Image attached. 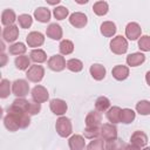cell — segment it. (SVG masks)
Segmentation results:
<instances>
[{"label":"cell","instance_id":"obj_29","mask_svg":"<svg viewBox=\"0 0 150 150\" xmlns=\"http://www.w3.org/2000/svg\"><path fill=\"white\" fill-rule=\"evenodd\" d=\"M95 108H96V110H98L101 112H105L110 108V101H109V98L105 97V96L97 97V100L95 102Z\"/></svg>","mask_w":150,"mask_h":150},{"label":"cell","instance_id":"obj_40","mask_svg":"<svg viewBox=\"0 0 150 150\" xmlns=\"http://www.w3.org/2000/svg\"><path fill=\"white\" fill-rule=\"evenodd\" d=\"M40 110H41V103L35 102V101L34 102H29L28 109H27V112L29 115H36V114L40 112Z\"/></svg>","mask_w":150,"mask_h":150},{"label":"cell","instance_id":"obj_20","mask_svg":"<svg viewBox=\"0 0 150 150\" xmlns=\"http://www.w3.org/2000/svg\"><path fill=\"white\" fill-rule=\"evenodd\" d=\"M50 16H52V13H50V11L47 7H38L34 11V18L39 22L47 23L50 20Z\"/></svg>","mask_w":150,"mask_h":150},{"label":"cell","instance_id":"obj_3","mask_svg":"<svg viewBox=\"0 0 150 150\" xmlns=\"http://www.w3.org/2000/svg\"><path fill=\"white\" fill-rule=\"evenodd\" d=\"M45 76V68L40 64H33L30 66L26 71V77L30 82H40Z\"/></svg>","mask_w":150,"mask_h":150},{"label":"cell","instance_id":"obj_42","mask_svg":"<svg viewBox=\"0 0 150 150\" xmlns=\"http://www.w3.org/2000/svg\"><path fill=\"white\" fill-rule=\"evenodd\" d=\"M46 1H47V4H49V5H52V6H55V5L60 4L61 0H46Z\"/></svg>","mask_w":150,"mask_h":150},{"label":"cell","instance_id":"obj_31","mask_svg":"<svg viewBox=\"0 0 150 150\" xmlns=\"http://www.w3.org/2000/svg\"><path fill=\"white\" fill-rule=\"evenodd\" d=\"M26 50H27V47H26L25 43H22V42H15V43L11 45L9 48H8L9 54L16 55V56H18V55H23V54L26 53Z\"/></svg>","mask_w":150,"mask_h":150},{"label":"cell","instance_id":"obj_6","mask_svg":"<svg viewBox=\"0 0 150 150\" xmlns=\"http://www.w3.org/2000/svg\"><path fill=\"white\" fill-rule=\"evenodd\" d=\"M101 137L105 142L117 139V128L114 123H104L101 125Z\"/></svg>","mask_w":150,"mask_h":150},{"label":"cell","instance_id":"obj_19","mask_svg":"<svg viewBox=\"0 0 150 150\" xmlns=\"http://www.w3.org/2000/svg\"><path fill=\"white\" fill-rule=\"evenodd\" d=\"M111 74H112L115 80L123 81L129 76V68L127 66H123V64H117V66H115L112 68Z\"/></svg>","mask_w":150,"mask_h":150},{"label":"cell","instance_id":"obj_15","mask_svg":"<svg viewBox=\"0 0 150 150\" xmlns=\"http://www.w3.org/2000/svg\"><path fill=\"white\" fill-rule=\"evenodd\" d=\"M101 122H102V115H101V111H98V110L89 111L88 115L86 116V125L87 127H100Z\"/></svg>","mask_w":150,"mask_h":150},{"label":"cell","instance_id":"obj_14","mask_svg":"<svg viewBox=\"0 0 150 150\" xmlns=\"http://www.w3.org/2000/svg\"><path fill=\"white\" fill-rule=\"evenodd\" d=\"M4 125L9 131H16L18 129H20L16 116L12 111H8V110H7V115L4 117Z\"/></svg>","mask_w":150,"mask_h":150},{"label":"cell","instance_id":"obj_16","mask_svg":"<svg viewBox=\"0 0 150 150\" xmlns=\"http://www.w3.org/2000/svg\"><path fill=\"white\" fill-rule=\"evenodd\" d=\"M89 71H90L91 77L94 80H96V81L103 80L105 77V73H107L104 66H102L101 63H94V64H91L90 68H89Z\"/></svg>","mask_w":150,"mask_h":150},{"label":"cell","instance_id":"obj_24","mask_svg":"<svg viewBox=\"0 0 150 150\" xmlns=\"http://www.w3.org/2000/svg\"><path fill=\"white\" fill-rule=\"evenodd\" d=\"M101 34L107 38H111L116 33V25L112 21H104L100 27Z\"/></svg>","mask_w":150,"mask_h":150},{"label":"cell","instance_id":"obj_11","mask_svg":"<svg viewBox=\"0 0 150 150\" xmlns=\"http://www.w3.org/2000/svg\"><path fill=\"white\" fill-rule=\"evenodd\" d=\"M26 42L28 45V47H32V48H38L40 46L43 45L45 42V36L42 33L40 32H30L27 38H26Z\"/></svg>","mask_w":150,"mask_h":150},{"label":"cell","instance_id":"obj_38","mask_svg":"<svg viewBox=\"0 0 150 150\" xmlns=\"http://www.w3.org/2000/svg\"><path fill=\"white\" fill-rule=\"evenodd\" d=\"M105 141L103 138H98L96 137L94 141H91L88 145H87V149L89 150H103L105 148Z\"/></svg>","mask_w":150,"mask_h":150},{"label":"cell","instance_id":"obj_36","mask_svg":"<svg viewBox=\"0 0 150 150\" xmlns=\"http://www.w3.org/2000/svg\"><path fill=\"white\" fill-rule=\"evenodd\" d=\"M68 14H69V11L64 6H57L53 9V15L56 20H63L68 16Z\"/></svg>","mask_w":150,"mask_h":150},{"label":"cell","instance_id":"obj_2","mask_svg":"<svg viewBox=\"0 0 150 150\" xmlns=\"http://www.w3.org/2000/svg\"><path fill=\"white\" fill-rule=\"evenodd\" d=\"M110 50L117 55L125 54L128 50V40L122 35H117L112 38L110 41Z\"/></svg>","mask_w":150,"mask_h":150},{"label":"cell","instance_id":"obj_43","mask_svg":"<svg viewBox=\"0 0 150 150\" xmlns=\"http://www.w3.org/2000/svg\"><path fill=\"white\" fill-rule=\"evenodd\" d=\"M145 81H146L148 86L150 87V70H149V71H146V74H145Z\"/></svg>","mask_w":150,"mask_h":150},{"label":"cell","instance_id":"obj_7","mask_svg":"<svg viewBox=\"0 0 150 150\" xmlns=\"http://www.w3.org/2000/svg\"><path fill=\"white\" fill-rule=\"evenodd\" d=\"M48 67L54 70V71H61L63 70L67 66V62L64 60V57L62 56V54H56V55H53L48 59Z\"/></svg>","mask_w":150,"mask_h":150},{"label":"cell","instance_id":"obj_17","mask_svg":"<svg viewBox=\"0 0 150 150\" xmlns=\"http://www.w3.org/2000/svg\"><path fill=\"white\" fill-rule=\"evenodd\" d=\"M68 145L70 150H82L87 148L84 137L81 135H73L68 141Z\"/></svg>","mask_w":150,"mask_h":150},{"label":"cell","instance_id":"obj_10","mask_svg":"<svg viewBox=\"0 0 150 150\" xmlns=\"http://www.w3.org/2000/svg\"><path fill=\"white\" fill-rule=\"evenodd\" d=\"M32 98L33 101L35 102H39V103H43L46 102L48 98H49V94H48V90L43 87V86H35L33 89H32Z\"/></svg>","mask_w":150,"mask_h":150},{"label":"cell","instance_id":"obj_13","mask_svg":"<svg viewBox=\"0 0 150 150\" xmlns=\"http://www.w3.org/2000/svg\"><path fill=\"white\" fill-rule=\"evenodd\" d=\"M19 38V27L15 25L5 26L2 30V39L6 42H14Z\"/></svg>","mask_w":150,"mask_h":150},{"label":"cell","instance_id":"obj_8","mask_svg":"<svg viewBox=\"0 0 150 150\" xmlns=\"http://www.w3.org/2000/svg\"><path fill=\"white\" fill-rule=\"evenodd\" d=\"M49 108H50L53 114H55L57 116H62L66 114L68 105H67L66 101H63L61 98H53L49 102Z\"/></svg>","mask_w":150,"mask_h":150},{"label":"cell","instance_id":"obj_4","mask_svg":"<svg viewBox=\"0 0 150 150\" xmlns=\"http://www.w3.org/2000/svg\"><path fill=\"white\" fill-rule=\"evenodd\" d=\"M12 93L16 97H25L29 93V84L26 80L19 79L12 83Z\"/></svg>","mask_w":150,"mask_h":150},{"label":"cell","instance_id":"obj_28","mask_svg":"<svg viewBox=\"0 0 150 150\" xmlns=\"http://www.w3.org/2000/svg\"><path fill=\"white\" fill-rule=\"evenodd\" d=\"M135 117H136V112L132 109H129V108L122 109V111H121V123L129 124L135 120Z\"/></svg>","mask_w":150,"mask_h":150},{"label":"cell","instance_id":"obj_35","mask_svg":"<svg viewBox=\"0 0 150 150\" xmlns=\"http://www.w3.org/2000/svg\"><path fill=\"white\" fill-rule=\"evenodd\" d=\"M83 135L86 138L94 139V138L101 136V127H87L83 131Z\"/></svg>","mask_w":150,"mask_h":150},{"label":"cell","instance_id":"obj_26","mask_svg":"<svg viewBox=\"0 0 150 150\" xmlns=\"http://www.w3.org/2000/svg\"><path fill=\"white\" fill-rule=\"evenodd\" d=\"M14 63L19 70H27L30 67V57L26 55H18L14 60Z\"/></svg>","mask_w":150,"mask_h":150},{"label":"cell","instance_id":"obj_34","mask_svg":"<svg viewBox=\"0 0 150 150\" xmlns=\"http://www.w3.org/2000/svg\"><path fill=\"white\" fill-rule=\"evenodd\" d=\"M66 66H67V69H69L70 71H74V73H79L83 69V63L79 59H69L67 61Z\"/></svg>","mask_w":150,"mask_h":150},{"label":"cell","instance_id":"obj_1","mask_svg":"<svg viewBox=\"0 0 150 150\" xmlns=\"http://www.w3.org/2000/svg\"><path fill=\"white\" fill-rule=\"evenodd\" d=\"M55 129H56V132L59 134V136H61V137H68L73 132V125H71L70 120L63 115L56 120Z\"/></svg>","mask_w":150,"mask_h":150},{"label":"cell","instance_id":"obj_32","mask_svg":"<svg viewBox=\"0 0 150 150\" xmlns=\"http://www.w3.org/2000/svg\"><path fill=\"white\" fill-rule=\"evenodd\" d=\"M11 91H12V83L9 82V80L2 79L0 82V97L1 98L8 97Z\"/></svg>","mask_w":150,"mask_h":150},{"label":"cell","instance_id":"obj_37","mask_svg":"<svg viewBox=\"0 0 150 150\" xmlns=\"http://www.w3.org/2000/svg\"><path fill=\"white\" fill-rule=\"evenodd\" d=\"M18 21H19V25L21 28H29L33 23V18L29 15V14H20L18 16Z\"/></svg>","mask_w":150,"mask_h":150},{"label":"cell","instance_id":"obj_5","mask_svg":"<svg viewBox=\"0 0 150 150\" xmlns=\"http://www.w3.org/2000/svg\"><path fill=\"white\" fill-rule=\"evenodd\" d=\"M146 143H148V136L144 131H141V130H137L135 131L131 137H130V146L132 149H142V148H145L146 146Z\"/></svg>","mask_w":150,"mask_h":150},{"label":"cell","instance_id":"obj_25","mask_svg":"<svg viewBox=\"0 0 150 150\" xmlns=\"http://www.w3.org/2000/svg\"><path fill=\"white\" fill-rule=\"evenodd\" d=\"M29 57L33 62L35 63H42L47 60V54L43 49H40V48H34L32 49L30 54H29Z\"/></svg>","mask_w":150,"mask_h":150},{"label":"cell","instance_id":"obj_18","mask_svg":"<svg viewBox=\"0 0 150 150\" xmlns=\"http://www.w3.org/2000/svg\"><path fill=\"white\" fill-rule=\"evenodd\" d=\"M46 34L52 40H61V38L63 35V32H62V28H61L60 25H57V23H50L47 27V29H46Z\"/></svg>","mask_w":150,"mask_h":150},{"label":"cell","instance_id":"obj_22","mask_svg":"<svg viewBox=\"0 0 150 150\" xmlns=\"http://www.w3.org/2000/svg\"><path fill=\"white\" fill-rule=\"evenodd\" d=\"M145 61V55L143 53H132L127 56V64L130 67H137Z\"/></svg>","mask_w":150,"mask_h":150},{"label":"cell","instance_id":"obj_21","mask_svg":"<svg viewBox=\"0 0 150 150\" xmlns=\"http://www.w3.org/2000/svg\"><path fill=\"white\" fill-rule=\"evenodd\" d=\"M121 111L122 109L117 105H114V107H110L108 110H107V118L110 123H114V124H117V123H121Z\"/></svg>","mask_w":150,"mask_h":150},{"label":"cell","instance_id":"obj_12","mask_svg":"<svg viewBox=\"0 0 150 150\" xmlns=\"http://www.w3.org/2000/svg\"><path fill=\"white\" fill-rule=\"evenodd\" d=\"M142 34V28L141 26L137 23V22H129L125 27V36L131 40V41H135L137 39H139Z\"/></svg>","mask_w":150,"mask_h":150},{"label":"cell","instance_id":"obj_9","mask_svg":"<svg viewBox=\"0 0 150 150\" xmlns=\"http://www.w3.org/2000/svg\"><path fill=\"white\" fill-rule=\"evenodd\" d=\"M69 22L75 28H83L88 22V18L82 12H74L69 15Z\"/></svg>","mask_w":150,"mask_h":150},{"label":"cell","instance_id":"obj_41","mask_svg":"<svg viewBox=\"0 0 150 150\" xmlns=\"http://www.w3.org/2000/svg\"><path fill=\"white\" fill-rule=\"evenodd\" d=\"M0 57H1V67H4L5 64H6V62H7V56H6V54H1L0 55Z\"/></svg>","mask_w":150,"mask_h":150},{"label":"cell","instance_id":"obj_44","mask_svg":"<svg viewBox=\"0 0 150 150\" xmlns=\"http://www.w3.org/2000/svg\"><path fill=\"white\" fill-rule=\"evenodd\" d=\"M89 0H75V2L76 4H79V5H84V4H87Z\"/></svg>","mask_w":150,"mask_h":150},{"label":"cell","instance_id":"obj_30","mask_svg":"<svg viewBox=\"0 0 150 150\" xmlns=\"http://www.w3.org/2000/svg\"><path fill=\"white\" fill-rule=\"evenodd\" d=\"M59 49H60V53L62 55H69L74 52V43L70 41V40H62L59 45Z\"/></svg>","mask_w":150,"mask_h":150},{"label":"cell","instance_id":"obj_33","mask_svg":"<svg viewBox=\"0 0 150 150\" xmlns=\"http://www.w3.org/2000/svg\"><path fill=\"white\" fill-rule=\"evenodd\" d=\"M136 111L139 115H143V116L150 115V102L146 101V100L138 101L136 103Z\"/></svg>","mask_w":150,"mask_h":150},{"label":"cell","instance_id":"obj_23","mask_svg":"<svg viewBox=\"0 0 150 150\" xmlns=\"http://www.w3.org/2000/svg\"><path fill=\"white\" fill-rule=\"evenodd\" d=\"M15 20H18L16 15H15V12L13 9H5L2 11L1 13V22L4 26H11V25H14Z\"/></svg>","mask_w":150,"mask_h":150},{"label":"cell","instance_id":"obj_27","mask_svg":"<svg viewBox=\"0 0 150 150\" xmlns=\"http://www.w3.org/2000/svg\"><path fill=\"white\" fill-rule=\"evenodd\" d=\"M93 11H94V13H95L96 15L103 16V15H105V14L108 13V11H109V5H108L105 1H103V0L96 1V2L94 4V6H93Z\"/></svg>","mask_w":150,"mask_h":150},{"label":"cell","instance_id":"obj_39","mask_svg":"<svg viewBox=\"0 0 150 150\" xmlns=\"http://www.w3.org/2000/svg\"><path fill=\"white\" fill-rule=\"evenodd\" d=\"M138 48L142 52H150V36L141 35L138 39Z\"/></svg>","mask_w":150,"mask_h":150}]
</instances>
